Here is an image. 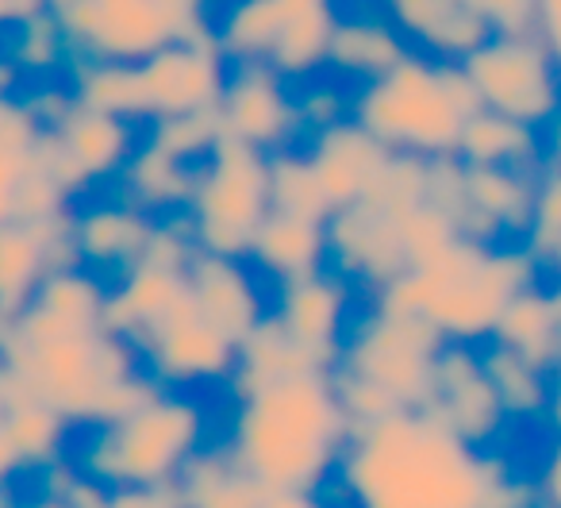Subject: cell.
<instances>
[{"label": "cell", "mask_w": 561, "mask_h": 508, "mask_svg": "<svg viewBox=\"0 0 561 508\" xmlns=\"http://www.w3.org/2000/svg\"><path fill=\"white\" fill-rule=\"evenodd\" d=\"M216 112L224 135L250 143L265 155L293 147L305 135L293 81L280 78L270 63H231Z\"/></svg>", "instance_id": "8fae6325"}, {"label": "cell", "mask_w": 561, "mask_h": 508, "mask_svg": "<svg viewBox=\"0 0 561 508\" xmlns=\"http://www.w3.org/2000/svg\"><path fill=\"white\" fill-rule=\"evenodd\" d=\"M185 282L204 320H211L234 343H242L254 331V324L270 313V301L262 293V274L247 259L193 250V259L185 267Z\"/></svg>", "instance_id": "2e32d148"}, {"label": "cell", "mask_w": 561, "mask_h": 508, "mask_svg": "<svg viewBox=\"0 0 561 508\" xmlns=\"http://www.w3.org/2000/svg\"><path fill=\"white\" fill-rule=\"evenodd\" d=\"M542 162L553 166V170H561V104L550 116V124L542 127Z\"/></svg>", "instance_id": "f35d334b"}, {"label": "cell", "mask_w": 561, "mask_h": 508, "mask_svg": "<svg viewBox=\"0 0 561 508\" xmlns=\"http://www.w3.org/2000/svg\"><path fill=\"white\" fill-rule=\"evenodd\" d=\"M492 343L523 354L542 370L561 366V320L550 285L535 282L515 293L492 328Z\"/></svg>", "instance_id": "603a6c76"}, {"label": "cell", "mask_w": 561, "mask_h": 508, "mask_svg": "<svg viewBox=\"0 0 561 508\" xmlns=\"http://www.w3.org/2000/svg\"><path fill=\"white\" fill-rule=\"evenodd\" d=\"M535 282H542V267L523 242H477L458 235L438 255L369 293V305L420 316L446 343L481 347L492 339L507 301Z\"/></svg>", "instance_id": "3957f363"}, {"label": "cell", "mask_w": 561, "mask_h": 508, "mask_svg": "<svg viewBox=\"0 0 561 508\" xmlns=\"http://www.w3.org/2000/svg\"><path fill=\"white\" fill-rule=\"evenodd\" d=\"M66 459L104 489H165L208 439V408L188 390H154L108 424H89Z\"/></svg>", "instance_id": "277c9868"}, {"label": "cell", "mask_w": 561, "mask_h": 508, "mask_svg": "<svg viewBox=\"0 0 561 508\" xmlns=\"http://www.w3.org/2000/svg\"><path fill=\"white\" fill-rule=\"evenodd\" d=\"M147 143L162 147L165 155L181 158L188 166H201L211 155L219 139H224V124H219L216 109H196V112H178V116H158L150 120Z\"/></svg>", "instance_id": "f546056e"}, {"label": "cell", "mask_w": 561, "mask_h": 508, "mask_svg": "<svg viewBox=\"0 0 561 508\" xmlns=\"http://www.w3.org/2000/svg\"><path fill=\"white\" fill-rule=\"evenodd\" d=\"M481 359L489 370V382L504 405L507 420H546L550 405V370L535 366L523 354L507 351L500 343H481Z\"/></svg>", "instance_id": "83f0119b"}, {"label": "cell", "mask_w": 561, "mask_h": 508, "mask_svg": "<svg viewBox=\"0 0 561 508\" xmlns=\"http://www.w3.org/2000/svg\"><path fill=\"white\" fill-rule=\"evenodd\" d=\"M305 155L312 162L316 178H320L323 193H328L331 212H335L369 193V185L377 181L392 150L377 135H369L354 116H346L339 124L312 132Z\"/></svg>", "instance_id": "ac0fdd59"}, {"label": "cell", "mask_w": 561, "mask_h": 508, "mask_svg": "<svg viewBox=\"0 0 561 508\" xmlns=\"http://www.w3.org/2000/svg\"><path fill=\"white\" fill-rule=\"evenodd\" d=\"M546 424L561 431V366L550 370V405H546Z\"/></svg>", "instance_id": "ab89813d"}, {"label": "cell", "mask_w": 561, "mask_h": 508, "mask_svg": "<svg viewBox=\"0 0 561 508\" xmlns=\"http://www.w3.org/2000/svg\"><path fill=\"white\" fill-rule=\"evenodd\" d=\"M523 247L538 267H550L553 255L561 250V170L542 162L535 178V204H530L527 232H523Z\"/></svg>", "instance_id": "4dcf8cb0"}, {"label": "cell", "mask_w": 561, "mask_h": 508, "mask_svg": "<svg viewBox=\"0 0 561 508\" xmlns=\"http://www.w3.org/2000/svg\"><path fill=\"white\" fill-rule=\"evenodd\" d=\"M193 181L196 166L181 162V158L165 155L162 147L142 139L119 170L116 185L119 196L131 201L135 208L150 212V216H173V212H185L188 196H193Z\"/></svg>", "instance_id": "cb8c5ba5"}, {"label": "cell", "mask_w": 561, "mask_h": 508, "mask_svg": "<svg viewBox=\"0 0 561 508\" xmlns=\"http://www.w3.org/2000/svg\"><path fill=\"white\" fill-rule=\"evenodd\" d=\"M308 370H331V366H323L305 343H297L270 308L254 324V331L239 343V359H234V370L227 377V393L234 400L242 393L257 390V385H270L277 377L308 374Z\"/></svg>", "instance_id": "7402d4cb"}, {"label": "cell", "mask_w": 561, "mask_h": 508, "mask_svg": "<svg viewBox=\"0 0 561 508\" xmlns=\"http://www.w3.org/2000/svg\"><path fill=\"white\" fill-rule=\"evenodd\" d=\"M538 505L542 508H561V431H553V443L546 451V462L535 477Z\"/></svg>", "instance_id": "e575fe53"}, {"label": "cell", "mask_w": 561, "mask_h": 508, "mask_svg": "<svg viewBox=\"0 0 561 508\" xmlns=\"http://www.w3.org/2000/svg\"><path fill=\"white\" fill-rule=\"evenodd\" d=\"M150 212L135 208L124 196H108V201H93L70 208V235L78 262L93 274H101L104 282H116L127 267L142 259L147 239L154 232Z\"/></svg>", "instance_id": "e0dca14e"}, {"label": "cell", "mask_w": 561, "mask_h": 508, "mask_svg": "<svg viewBox=\"0 0 561 508\" xmlns=\"http://www.w3.org/2000/svg\"><path fill=\"white\" fill-rule=\"evenodd\" d=\"M481 109L469 74L461 63L431 58L408 50L389 74L362 81L351 97V116L389 150L404 155H454L458 135L473 112Z\"/></svg>", "instance_id": "5b68a950"}, {"label": "cell", "mask_w": 561, "mask_h": 508, "mask_svg": "<svg viewBox=\"0 0 561 508\" xmlns=\"http://www.w3.org/2000/svg\"><path fill=\"white\" fill-rule=\"evenodd\" d=\"M247 262L273 285L297 282L316 270L331 267L328 255V219L289 216V212H270L250 242Z\"/></svg>", "instance_id": "ffe728a7"}, {"label": "cell", "mask_w": 561, "mask_h": 508, "mask_svg": "<svg viewBox=\"0 0 561 508\" xmlns=\"http://www.w3.org/2000/svg\"><path fill=\"white\" fill-rule=\"evenodd\" d=\"M423 413L435 416L443 428H450L454 436L477 447H500L507 424H512L489 382L481 347L469 343H446L438 351L431 397Z\"/></svg>", "instance_id": "7c38bea8"}, {"label": "cell", "mask_w": 561, "mask_h": 508, "mask_svg": "<svg viewBox=\"0 0 561 508\" xmlns=\"http://www.w3.org/2000/svg\"><path fill=\"white\" fill-rule=\"evenodd\" d=\"M270 204L273 212H289V216H308V219L331 216V201L323 193L305 150L285 147L270 155Z\"/></svg>", "instance_id": "f1b7e54d"}, {"label": "cell", "mask_w": 561, "mask_h": 508, "mask_svg": "<svg viewBox=\"0 0 561 508\" xmlns=\"http://www.w3.org/2000/svg\"><path fill=\"white\" fill-rule=\"evenodd\" d=\"M492 35H530L538 27V0H469Z\"/></svg>", "instance_id": "836d02e7"}, {"label": "cell", "mask_w": 561, "mask_h": 508, "mask_svg": "<svg viewBox=\"0 0 561 508\" xmlns=\"http://www.w3.org/2000/svg\"><path fill=\"white\" fill-rule=\"evenodd\" d=\"M535 35L546 43L553 66L561 74V0H538V27Z\"/></svg>", "instance_id": "8d00e7d4"}, {"label": "cell", "mask_w": 561, "mask_h": 508, "mask_svg": "<svg viewBox=\"0 0 561 508\" xmlns=\"http://www.w3.org/2000/svg\"><path fill=\"white\" fill-rule=\"evenodd\" d=\"M227 70H231V63H227L211 24L193 27L188 35L165 43L154 55L135 63L147 124L158 116L216 109L219 93H224Z\"/></svg>", "instance_id": "30bf717a"}, {"label": "cell", "mask_w": 561, "mask_h": 508, "mask_svg": "<svg viewBox=\"0 0 561 508\" xmlns=\"http://www.w3.org/2000/svg\"><path fill=\"white\" fill-rule=\"evenodd\" d=\"M270 212V155L224 135L196 166L193 196L185 204L196 250L247 259L250 242Z\"/></svg>", "instance_id": "8992f818"}, {"label": "cell", "mask_w": 561, "mask_h": 508, "mask_svg": "<svg viewBox=\"0 0 561 508\" xmlns=\"http://www.w3.org/2000/svg\"><path fill=\"white\" fill-rule=\"evenodd\" d=\"M142 370L165 390H204V385H227L239 359V343L227 339L204 313L193 305V293L158 320L147 336L135 343Z\"/></svg>", "instance_id": "9c48e42d"}, {"label": "cell", "mask_w": 561, "mask_h": 508, "mask_svg": "<svg viewBox=\"0 0 561 508\" xmlns=\"http://www.w3.org/2000/svg\"><path fill=\"white\" fill-rule=\"evenodd\" d=\"M185 508H262L265 489L234 462L227 443H208L173 482Z\"/></svg>", "instance_id": "d4e9b609"}, {"label": "cell", "mask_w": 561, "mask_h": 508, "mask_svg": "<svg viewBox=\"0 0 561 508\" xmlns=\"http://www.w3.org/2000/svg\"><path fill=\"white\" fill-rule=\"evenodd\" d=\"M466 166H507V170H538L542 166V132L500 116L492 109H477L461 124L458 150Z\"/></svg>", "instance_id": "484cf974"}, {"label": "cell", "mask_w": 561, "mask_h": 508, "mask_svg": "<svg viewBox=\"0 0 561 508\" xmlns=\"http://www.w3.org/2000/svg\"><path fill=\"white\" fill-rule=\"evenodd\" d=\"M354 293L358 285L346 282L339 270L323 267L308 278L277 285L270 308L297 343H305L323 366L335 370L343 339L354 324Z\"/></svg>", "instance_id": "5bb4252c"}, {"label": "cell", "mask_w": 561, "mask_h": 508, "mask_svg": "<svg viewBox=\"0 0 561 508\" xmlns=\"http://www.w3.org/2000/svg\"><path fill=\"white\" fill-rule=\"evenodd\" d=\"M385 20L408 39V47L446 63H461L492 35L469 0H385Z\"/></svg>", "instance_id": "d6986e66"}, {"label": "cell", "mask_w": 561, "mask_h": 508, "mask_svg": "<svg viewBox=\"0 0 561 508\" xmlns=\"http://www.w3.org/2000/svg\"><path fill=\"white\" fill-rule=\"evenodd\" d=\"M328 255L331 270L354 282L362 293H377L408 270L404 242L392 212L369 201L343 204L328 216Z\"/></svg>", "instance_id": "4fadbf2b"}, {"label": "cell", "mask_w": 561, "mask_h": 508, "mask_svg": "<svg viewBox=\"0 0 561 508\" xmlns=\"http://www.w3.org/2000/svg\"><path fill=\"white\" fill-rule=\"evenodd\" d=\"M323 493L328 489H265L262 508H335Z\"/></svg>", "instance_id": "74e56055"}, {"label": "cell", "mask_w": 561, "mask_h": 508, "mask_svg": "<svg viewBox=\"0 0 561 508\" xmlns=\"http://www.w3.org/2000/svg\"><path fill=\"white\" fill-rule=\"evenodd\" d=\"M297 112H300V127L312 135L320 127H331L351 116V97L335 81H320V86H308L305 93H297Z\"/></svg>", "instance_id": "d6a6232c"}, {"label": "cell", "mask_w": 561, "mask_h": 508, "mask_svg": "<svg viewBox=\"0 0 561 508\" xmlns=\"http://www.w3.org/2000/svg\"><path fill=\"white\" fill-rule=\"evenodd\" d=\"M227 451L262 489H331L351 420L331 370L277 377L231 400Z\"/></svg>", "instance_id": "7a4b0ae2"}, {"label": "cell", "mask_w": 561, "mask_h": 508, "mask_svg": "<svg viewBox=\"0 0 561 508\" xmlns=\"http://www.w3.org/2000/svg\"><path fill=\"white\" fill-rule=\"evenodd\" d=\"M408 39L381 16H351L339 20L335 35H331L328 66L339 78L351 81H374L381 74H389L400 58L408 55Z\"/></svg>", "instance_id": "4316f807"}, {"label": "cell", "mask_w": 561, "mask_h": 508, "mask_svg": "<svg viewBox=\"0 0 561 508\" xmlns=\"http://www.w3.org/2000/svg\"><path fill=\"white\" fill-rule=\"evenodd\" d=\"M277 4V39L265 63L289 81H305L328 66L331 35L339 12L335 0H273Z\"/></svg>", "instance_id": "44dd1931"}, {"label": "cell", "mask_w": 561, "mask_h": 508, "mask_svg": "<svg viewBox=\"0 0 561 508\" xmlns=\"http://www.w3.org/2000/svg\"><path fill=\"white\" fill-rule=\"evenodd\" d=\"M354 508H538L535 477L500 447H477L423 408L351 428L335 474Z\"/></svg>", "instance_id": "6da1fadb"}, {"label": "cell", "mask_w": 561, "mask_h": 508, "mask_svg": "<svg viewBox=\"0 0 561 508\" xmlns=\"http://www.w3.org/2000/svg\"><path fill=\"white\" fill-rule=\"evenodd\" d=\"M443 347L446 339L420 316L369 305L362 316H354L335 370L377 385L400 408H423L431 397V377H435Z\"/></svg>", "instance_id": "52a82bcc"}, {"label": "cell", "mask_w": 561, "mask_h": 508, "mask_svg": "<svg viewBox=\"0 0 561 508\" xmlns=\"http://www.w3.org/2000/svg\"><path fill=\"white\" fill-rule=\"evenodd\" d=\"M397 227H400V242H404L408 267L431 259V255H438L446 242L458 239L454 219L431 201H420V204H412V208L397 212Z\"/></svg>", "instance_id": "1f68e13d"}, {"label": "cell", "mask_w": 561, "mask_h": 508, "mask_svg": "<svg viewBox=\"0 0 561 508\" xmlns=\"http://www.w3.org/2000/svg\"><path fill=\"white\" fill-rule=\"evenodd\" d=\"M104 508H185L173 485L165 489H108Z\"/></svg>", "instance_id": "d590c367"}, {"label": "cell", "mask_w": 561, "mask_h": 508, "mask_svg": "<svg viewBox=\"0 0 561 508\" xmlns=\"http://www.w3.org/2000/svg\"><path fill=\"white\" fill-rule=\"evenodd\" d=\"M481 109L512 116L542 132L561 104V74L546 43L530 35H489L477 50L461 58Z\"/></svg>", "instance_id": "ba28073f"}, {"label": "cell", "mask_w": 561, "mask_h": 508, "mask_svg": "<svg viewBox=\"0 0 561 508\" xmlns=\"http://www.w3.org/2000/svg\"><path fill=\"white\" fill-rule=\"evenodd\" d=\"M538 170L461 162V201L454 212L458 235L477 242H523L530 204H535Z\"/></svg>", "instance_id": "9a60e30c"}, {"label": "cell", "mask_w": 561, "mask_h": 508, "mask_svg": "<svg viewBox=\"0 0 561 508\" xmlns=\"http://www.w3.org/2000/svg\"><path fill=\"white\" fill-rule=\"evenodd\" d=\"M538 508H542V505H538Z\"/></svg>", "instance_id": "b9f144b4"}, {"label": "cell", "mask_w": 561, "mask_h": 508, "mask_svg": "<svg viewBox=\"0 0 561 508\" xmlns=\"http://www.w3.org/2000/svg\"><path fill=\"white\" fill-rule=\"evenodd\" d=\"M553 274V285H550V293H553V305H558V320H561V250L553 255V262L546 267Z\"/></svg>", "instance_id": "60d3db41"}]
</instances>
